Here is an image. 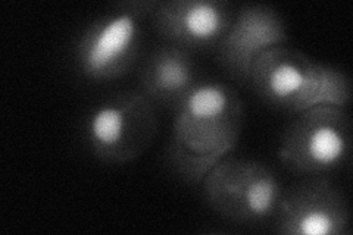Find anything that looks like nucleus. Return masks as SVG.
Wrapping results in <instances>:
<instances>
[{"instance_id": "9", "label": "nucleus", "mask_w": 353, "mask_h": 235, "mask_svg": "<svg viewBox=\"0 0 353 235\" xmlns=\"http://www.w3.org/2000/svg\"><path fill=\"white\" fill-rule=\"evenodd\" d=\"M233 17L223 0H168L159 2L152 15L158 36L187 52L216 49Z\"/></svg>"}, {"instance_id": "2", "label": "nucleus", "mask_w": 353, "mask_h": 235, "mask_svg": "<svg viewBox=\"0 0 353 235\" xmlns=\"http://www.w3.org/2000/svg\"><path fill=\"white\" fill-rule=\"evenodd\" d=\"M249 83L262 102L293 115L318 106L346 108L352 97L350 78L343 71L287 44L259 56Z\"/></svg>"}, {"instance_id": "8", "label": "nucleus", "mask_w": 353, "mask_h": 235, "mask_svg": "<svg viewBox=\"0 0 353 235\" xmlns=\"http://www.w3.org/2000/svg\"><path fill=\"white\" fill-rule=\"evenodd\" d=\"M289 41L285 22L277 9L263 3L243 5L216 46V58L228 76L249 83L253 65L270 49Z\"/></svg>"}, {"instance_id": "7", "label": "nucleus", "mask_w": 353, "mask_h": 235, "mask_svg": "<svg viewBox=\"0 0 353 235\" xmlns=\"http://www.w3.org/2000/svg\"><path fill=\"white\" fill-rule=\"evenodd\" d=\"M284 235H341L350 228L349 201L325 176L306 178L284 192L274 218Z\"/></svg>"}, {"instance_id": "10", "label": "nucleus", "mask_w": 353, "mask_h": 235, "mask_svg": "<svg viewBox=\"0 0 353 235\" xmlns=\"http://www.w3.org/2000/svg\"><path fill=\"white\" fill-rule=\"evenodd\" d=\"M199 83L190 52L171 44L150 53L139 75V90L154 105L175 108Z\"/></svg>"}, {"instance_id": "1", "label": "nucleus", "mask_w": 353, "mask_h": 235, "mask_svg": "<svg viewBox=\"0 0 353 235\" xmlns=\"http://www.w3.org/2000/svg\"><path fill=\"white\" fill-rule=\"evenodd\" d=\"M245 109L234 87L199 81L174 108L165 161L181 180L201 184L205 175L236 147Z\"/></svg>"}, {"instance_id": "3", "label": "nucleus", "mask_w": 353, "mask_h": 235, "mask_svg": "<svg viewBox=\"0 0 353 235\" xmlns=\"http://www.w3.org/2000/svg\"><path fill=\"white\" fill-rule=\"evenodd\" d=\"M201 184L208 207L240 225L274 221L284 193L279 175L270 166L231 156L221 159Z\"/></svg>"}, {"instance_id": "6", "label": "nucleus", "mask_w": 353, "mask_h": 235, "mask_svg": "<svg viewBox=\"0 0 353 235\" xmlns=\"http://www.w3.org/2000/svg\"><path fill=\"white\" fill-rule=\"evenodd\" d=\"M158 128L157 105L137 88L119 92L93 108L85 121V141L101 162L125 165L150 147Z\"/></svg>"}, {"instance_id": "5", "label": "nucleus", "mask_w": 353, "mask_h": 235, "mask_svg": "<svg viewBox=\"0 0 353 235\" xmlns=\"http://www.w3.org/2000/svg\"><path fill=\"white\" fill-rule=\"evenodd\" d=\"M158 5L154 0H128L93 21L77 41V70L87 80L97 83L124 76L139 59L141 21L153 15Z\"/></svg>"}, {"instance_id": "4", "label": "nucleus", "mask_w": 353, "mask_h": 235, "mask_svg": "<svg viewBox=\"0 0 353 235\" xmlns=\"http://www.w3.org/2000/svg\"><path fill=\"white\" fill-rule=\"evenodd\" d=\"M352 152V119L346 108L318 106L294 115L283 132L277 156L285 170L325 176L343 167Z\"/></svg>"}]
</instances>
